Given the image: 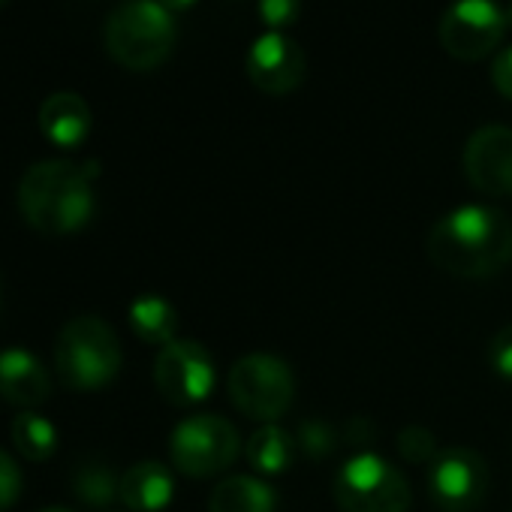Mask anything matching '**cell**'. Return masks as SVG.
Returning a JSON list of instances; mask_svg holds the SVG:
<instances>
[{
    "label": "cell",
    "instance_id": "277c9868",
    "mask_svg": "<svg viewBox=\"0 0 512 512\" xmlns=\"http://www.w3.org/2000/svg\"><path fill=\"white\" fill-rule=\"evenodd\" d=\"M124 353L112 326L100 317L70 320L55 341V368L67 389L97 392L106 389L121 371Z\"/></svg>",
    "mask_w": 512,
    "mask_h": 512
},
{
    "label": "cell",
    "instance_id": "ffe728a7",
    "mask_svg": "<svg viewBox=\"0 0 512 512\" xmlns=\"http://www.w3.org/2000/svg\"><path fill=\"white\" fill-rule=\"evenodd\" d=\"M73 488L82 503L109 506L121 494V479L112 473V467H106L100 461H85L73 476Z\"/></svg>",
    "mask_w": 512,
    "mask_h": 512
},
{
    "label": "cell",
    "instance_id": "7a4b0ae2",
    "mask_svg": "<svg viewBox=\"0 0 512 512\" xmlns=\"http://www.w3.org/2000/svg\"><path fill=\"white\" fill-rule=\"evenodd\" d=\"M97 166L73 160L34 163L19 184V211L43 235H70L94 217Z\"/></svg>",
    "mask_w": 512,
    "mask_h": 512
},
{
    "label": "cell",
    "instance_id": "ac0fdd59",
    "mask_svg": "<svg viewBox=\"0 0 512 512\" xmlns=\"http://www.w3.org/2000/svg\"><path fill=\"white\" fill-rule=\"evenodd\" d=\"M130 329L136 332L139 341L145 344H172L175 329H178V314L175 308L160 299V296H142L130 305Z\"/></svg>",
    "mask_w": 512,
    "mask_h": 512
},
{
    "label": "cell",
    "instance_id": "d6986e66",
    "mask_svg": "<svg viewBox=\"0 0 512 512\" xmlns=\"http://www.w3.org/2000/svg\"><path fill=\"white\" fill-rule=\"evenodd\" d=\"M13 443L19 455L28 461H49L58 446V431L46 416L25 410V413H16L13 419Z\"/></svg>",
    "mask_w": 512,
    "mask_h": 512
},
{
    "label": "cell",
    "instance_id": "7402d4cb",
    "mask_svg": "<svg viewBox=\"0 0 512 512\" xmlns=\"http://www.w3.org/2000/svg\"><path fill=\"white\" fill-rule=\"evenodd\" d=\"M296 440H299V446L305 449L308 458H326V455L338 446V434H335L326 422H320V419L302 422Z\"/></svg>",
    "mask_w": 512,
    "mask_h": 512
},
{
    "label": "cell",
    "instance_id": "603a6c76",
    "mask_svg": "<svg viewBox=\"0 0 512 512\" xmlns=\"http://www.w3.org/2000/svg\"><path fill=\"white\" fill-rule=\"evenodd\" d=\"M302 13V0H260V19L281 34L284 28L296 25Z\"/></svg>",
    "mask_w": 512,
    "mask_h": 512
},
{
    "label": "cell",
    "instance_id": "52a82bcc",
    "mask_svg": "<svg viewBox=\"0 0 512 512\" xmlns=\"http://www.w3.org/2000/svg\"><path fill=\"white\" fill-rule=\"evenodd\" d=\"M341 512H407L410 485L404 473L374 452H359L335 476Z\"/></svg>",
    "mask_w": 512,
    "mask_h": 512
},
{
    "label": "cell",
    "instance_id": "4dcf8cb0",
    "mask_svg": "<svg viewBox=\"0 0 512 512\" xmlns=\"http://www.w3.org/2000/svg\"><path fill=\"white\" fill-rule=\"evenodd\" d=\"M0 296H4V284H0Z\"/></svg>",
    "mask_w": 512,
    "mask_h": 512
},
{
    "label": "cell",
    "instance_id": "83f0119b",
    "mask_svg": "<svg viewBox=\"0 0 512 512\" xmlns=\"http://www.w3.org/2000/svg\"><path fill=\"white\" fill-rule=\"evenodd\" d=\"M503 13H506V25H512V0H509V7Z\"/></svg>",
    "mask_w": 512,
    "mask_h": 512
},
{
    "label": "cell",
    "instance_id": "e0dca14e",
    "mask_svg": "<svg viewBox=\"0 0 512 512\" xmlns=\"http://www.w3.org/2000/svg\"><path fill=\"white\" fill-rule=\"evenodd\" d=\"M296 446H299V440L293 437V431L281 428L278 422H269V425L256 428L250 434V440L244 446V455H247V464L256 473L278 476V473L293 467Z\"/></svg>",
    "mask_w": 512,
    "mask_h": 512
},
{
    "label": "cell",
    "instance_id": "9c48e42d",
    "mask_svg": "<svg viewBox=\"0 0 512 512\" xmlns=\"http://www.w3.org/2000/svg\"><path fill=\"white\" fill-rule=\"evenodd\" d=\"M428 491L443 512H473L488 491V467L476 449L449 446L428 464Z\"/></svg>",
    "mask_w": 512,
    "mask_h": 512
},
{
    "label": "cell",
    "instance_id": "8992f818",
    "mask_svg": "<svg viewBox=\"0 0 512 512\" xmlns=\"http://www.w3.org/2000/svg\"><path fill=\"white\" fill-rule=\"evenodd\" d=\"M241 452L238 428L214 413H196L175 425L169 437V455L175 470L193 479L217 476L235 464Z\"/></svg>",
    "mask_w": 512,
    "mask_h": 512
},
{
    "label": "cell",
    "instance_id": "6da1fadb",
    "mask_svg": "<svg viewBox=\"0 0 512 512\" xmlns=\"http://www.w3.org/2000/svg\"><path fill=\"white\" fill-rule=\"evenodd\" d=\"M428 260L464 281L494 278L512 263V220L491 205H461L428 232Z\"/></svg>",
    "mask_w": 512,
    "mask_h": 512
},
{
    "label": "cell",
    "instance_id": "30bf717a",
    "mask_svg": "<svg viewBox=\"0 0 512 512\" xmlns=\"http://www.w3.org/2000/svg\"><path fill=\"white\" fill-rule=\"evenodd\" d=\"M214 359L196 341H172L160 347L154 359V383L160 395L175 407H193L214 389Z\"/></svg>",
    "mask_w": 512,
    "mask_h": 512
},
{
    "label": "cell",
    "instance_id": "f546056e",
    "mask_svg": "<svg viewBox=\"0 0 512 512\" xmlns=\"http://www.w3.org/2000/svg\"><path fill=\"white\" fill-rule=\"evenodd\" d=\"M4 4H10V0H0V7H4Z\"/></svg>",
    "mask_w": 512,
    "mask_h": 512
},
{
    "label": "cell",
    "instance_id": "484cf974",
    "mask_svg": "<svg viewBox=\"0 0 512 512\" xmlns=\"http://www.w3.org/2000/svg\"><path fill=\"white\" fill-rule=\"evenodd\" d=\"M491 82L506 100H512V46L497 55V61L491 67Z\"/></svg>",
    "mask_w": 512,
    "mask_h": 512
},
{
    "label": "cell",
    "instance_id": "9a60e30c",
    "mask_svg": "<svg viewBox=\"0 0 512 512\" xmlns=\"http://www.w3.org/2000/svg\"><path fill=\"white\" fill-rule=\"evenodd\" d=\"M175 494V482L166 464L136 461L121 476V500L133 512H163Z\"/></svg>",
    "mask_w": 512,
    "mask_h": 512
},
{
    "label": "cell",
    "instance_id": "3957f363",
    "mask_svg": "<svg viewBox=\"0 0 512 512\" xmlns=\"http://www.w3.org/2000/svg\"><path fill=\"white\" fill-rule=\"evenodd\" d=\"M106 49L124 70H157L175 49V19L157 0H127L106 19Z\"/></svg>",
    "mask_w": 512,
    "mask_h": 512
},
{
    "label": "cell",
    "instance_id": "4316f807",
    "mask_svg": "<svg viewBox=\"0 0 512 512\" xmlns=\"http://www.w3.org/2000/svg\"><path fill=\"white\" fill-rule=\"evenodd\" d=\"M160 7H166L169 13H184V10H190L196 0H157Z\"/></svg>",
    "mask_w": 512,
    "mask_h": 512
},
{
    "label": "cell",
    "instance_id": "5b68a950",
    "mask_svg": "<svg viewBox=\"0 0 512 512\" xmlns=\"http://www.w3.org/2000/svg\"><path fill=\"white\" fill-rule=\"evenodd\" d=\"M229 401L256 422H278L296 401V374L293 368L272 353L241 356L226 377Z\"/></svg>",
    "mask_w": 512,
    "mask_h": 512
},
{
    "label": "cell",
    "instance_id": "8fae6325",
    "mask_svg": "<svg viewBox=\"0 0 512 512\" xmlns=\"http://www.w3.org/2000/svg\"><path fill=\"white\" fill-rule=\"evenodd\" d=\"M305 70H308V64H305L302 46L275 31L256 40L244 58L247 79L263 94H272V97L299 91V85L305 82Z\"/></svg>",
    "mask_w": 512,
    "mask_h": 512
},
{
    "label": "cell",
    "instance_id": "f1b7e54d",
    "mask_svg": "<svg viewBox=\"0 0 512 512\" xmlns=\"http://www.w3.org/2000/svg\"><path fill=\"white\" fill-rule=\"evenodd\" d=\"M43 512H73V509H64V506H49V509H43Z\"/></svg>",
    "mask_w": 512,
    "mask_h": 512
},
{
    "label": "cell",
    "instance_id": "cb8c5ba5",
    "mask_svg": "<svg viewBox=\"0 0 512 512\" xmlns=\"http://www.w3.org/2000/svg\"><path fill=\"white\" fill-rule=\"evenodd\" d=\"M22 494V470L10 452L0 449V512H7Z\"/></svg>",
    "mask_w": 512,
    "mask_h": 512
},
{
    "label": "cell",
    "instance_id": "ba28073f",
    "mask_svg": "<svg viewBox=\"0 0 512 512\" xmlns=\"http://www.w3.org/2000/svg\"><path fill=\"white\" fill-rule=\"evenodd\" d=\"M503 31L506 13L494 0H455L440 16L437 40L455 61L473 64L500 46Z\"/></svg>",
    "mask_w": 512,
    "mask_h": 512
},
{
    "label": "cell",
    "instance_id": "7c38bea8",
    "mask_svg": "<svg viewBox=\"0 0 512 512\" xmlns=\"http://www.w3.org/2000/svg\"><path fill=\"white\" fill-rule=\"evenodd\" d=\"M461 166L473 190L485 196H512V130L503 124L479 127L464 145Z\"/></svg>",
    "mask_w": 512,
    "mask_h": 512
},
{
    "label": "cell",
    "instance_id": "44dd1931",
    "mask_svg": "<svg viewBox=\"0 0 512 512\" xmlns=\"http://www.w3.org/2000/svg\"><path fill=\"white\" fill-rule=\"evenodd\" d=\"M395 446H398V455L404 461H410V464H431L437 458V452H440L434 434L425 425H407V428H401Z\"/></svg>",
    "mask_w": 512,
    "mask_h": 512
},
{
    "label": "cell",
    "instance_id": "d4e9b609",
    "mask_svg": "<svg viewBox=\"0 0 512 512\" xmlns=\"http://www.w3.org/2000/svg\"><path fill=\"white\" fill-rule=\"evenodd\" d=\"M488 362H491V368H494L497 377H503L506 383H512V323L503 326L491 338V344H488Z\"/></svg>",
    "mask_w": 512,
    "mask_h": 512
},
{
    "label": "cell",
    "instance_id": "2e32d148",
    "mask_svg": "<svg viewBox=\"0 0 512 512\" xmlns=\"http://www.w3.org/2000/svg\"><path fill=\"white\" fill-rule=\"evenodd\" d=\"M278 494L269 482L256 476H226L208 497V512H275Z\"/></svg>",
    "mask_w": 512,
    "mask_h": 512
},
{
    "label": "cell",
    "instance_id": "4fadbf2b",
    "mask_svg": "<svg viewBox=\"0 0 512 512\" xmlns=\"http://www.w3.org/2000/svg\"><path fill=\"white\" fill-rule=\"evenodd\" d=\"M52 380L40 359L28 350H4L0 353V398L19 407H37L49 398Z\"/></svg>",
    "mask_w": 512,
    "mask_h": 512
},
{
    "label": "cell",
    "instance_id": "5bb4252c",
    "mask_svg": "<svg viewBox=\"0 0 512 512\" xmlns=\"http://www.w3.org/2000/svg\"><path fill=\"white\" fill-rule=\"evenodd\" d=\"M40 130L58 148H79L91 133V109L73 91H58L40 106Z\"/></svg>",
    "mask_w": 512,
    "mask_h": 512
}]
</instances>
